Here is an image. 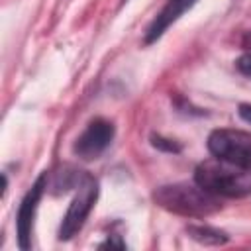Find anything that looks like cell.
<instances>
[{
    "label": "cell",
    "instance_id": "obj_2",
    "mask_svg": "<svg viewBox=\"0 0 251 251\" xmlns=\"http://www.w3.org/2000/svg\"><path fill=\"white\" fill-rule=\"evenodd\" d=\"M153 198L161 208L184 218H208L222 208L220 196L204 190L198 182H175L159 186Z\"/></svg>",
    "mask_w": 251,
    "mask_h": 251
},
{
    "label": "cell",
    "instance_id": "obj_6",
    "mask_svg": "<svg viewBox=\"0 0 251 251\" xmlns=\"http://www.w3.org/2000/svg\"><path fill=\"white\" fill-rule=\"evenodd\" d=\"M47 188V175H41L33 186L27 190V194L24 196L20 208H18V218H16V231H18V243L22 249L29 247L31 241V229H33V218L37 212V204L39 198L43 194V190Z\"/></svg>",
    "mask_w": 251,
    "mask_h": 251
},
{
    "label": "cell",
    "instance_id": "obj_9",
    "mask_svg": "<svg viewBox=\"0 0 251 251\" xmlns=\"http://www.w3.org/2000/svg\"><path fill=\"white\" fill-rule=\"evenodd\" d=\"M153 145L157 149H163V151H171V153H176L180 151V147L173 141V139H167V137H161V135H155L153 137Z\"/></svg>",
    "mask_w": 251,
    "mask_h": 251
},
{
    "label": "cell",
    "instance_id": "obj_8",
    "mask_svg": "<svg viewBox=\"0 0 251 251\" xmlns=\"http://www.w3.org/2000/svg\"><path fill=\"white\" fill-rule=\"evenodd\" d=\"M186 233L196 239L198 243H204V245H222L227 241V235L216 227H210V226H188Z\"/></svg>",
    "mask_w": 251,
    "mask_h": 251
},
{
    "label": "cell",
    "instance_id": "obj_3",
    "mask_svg": "<svg viewBox=\"0 0 251 251\" xmlns=\"http://www.w3.org/2000/svg\"><path fill=\"white\" fill-rule=\"evenodd\" d=\"M208 149L214 157L251 169V133L243 129H214L208 137Z\"/></svg>",
    "mask_w": 251,
    "mask_h": 251
},
{
    "label": "cell",
    "instance_id": "obj_4",
    "mask_svg": "<svg viewBox=\"0 0 251 251\" xmlns=\"http://www.w3.org/2000/svg\"><path fill=\"white\" fill-rule=\"evenodd\" d=\"M98 196V184L92 176H84V180L78 184V190L73 198V202L69 204V210L61 222L59 227V239H71L76 231H80V227L84 226L94 202Z\"/></svg>",
    "mask_w": 251,
    "mask_h": 251
},
{
    "label": "cell",
    "instance_id": "obj_1",
    "mask_svg": "<svg viewBox=\"0 0 251 251\" xmlns=\"http://www.w3.org/2000/svg\"><path fill=\"white\" fill-rule=\"evenodd\" d=\"M194 182L216 196L243 198L251 194V169L220 157H212L196 167Z\"/></svg>",
    "mask_w": 251,
    "mask_h": 251
},
{
    "label": "cell",
    "instance_id": "obj_5",
    "mask_svg": "<svg viewBox=\"0 0 251 251\" xmlns=\"http://www.w3.org/2000/svg\"><path fill=\"white\" fill-rule=\"evenodd\" d=\"M112 139H114V124L108 122V120L96 118L78 135L73 149L80 159L92 161V159H96L98 155L104 153V149L110 145Z\"/></svg>",
    "mask_w": 251,
    "mask_h": 251
},
{
    "label": "cell",
    "instance_id": "obj_10",
    "mask_svg": "<svg viewBox=\"0 0 251 251\" xmlns=\"http://www.w3.org/2000/svg\"><path fill=\"white\" fill-rule=\"evenodd\" d=\"M235 65H237V69H239L245 76H249V78H251V53H247V55L239 57Z\"/></svg>",
    "mask_w": 251,
    "mask_h": 251
},
{
    "label": "cell",
    "instance_id": "obj_7",
    "mask_svg": "<svg viewBox=\"0 0 251 251\" xmlns=\"http://www.w3.org/2000/svg\"><path fill=\"white\" fill-rule=\"evenodd\" d=\"M198 0H169L165 4V8L157 14V18L151 22L147 33H145V43H153L157 41L171 24H175L186 10H190Z\"/></svg>",
    "mask_w": 251,
    "mask_h": 251
},
{
    "label": "cell",
    "instance_id": "obj_11",
    "mask_svg": "<svg viewBox=\"0 0 251 251\" xmlns=\"http://www.w3.org/2000/svg\"><path fill=\"white\" fill-rule=\"evenodd\" d=\"M239 116H241L247 124H251V104H241V106H239Z\"/></svg>",
    "mask_w": 251,
    "mask_h": 251
}]
</instances>
